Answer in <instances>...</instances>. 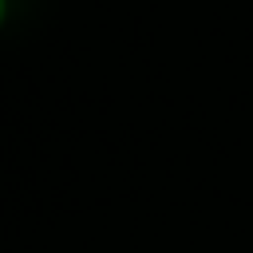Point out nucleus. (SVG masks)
Wrapping results in <instances>:
<instances>
[{"label": "nucleus", "mask_w": 253, "mask_h": 253, "mask_svg": "<svg viewBox=\"0 0 253 253\" xmlns=\"http://www.w3.org/2000/svg\"><path fill=\"white\" fill-rule=\"evenodd\" d=\"M4 16H8V0H0V28H4Z\"/></svg>", "instance_id": "obj_1"}]
</instances>
